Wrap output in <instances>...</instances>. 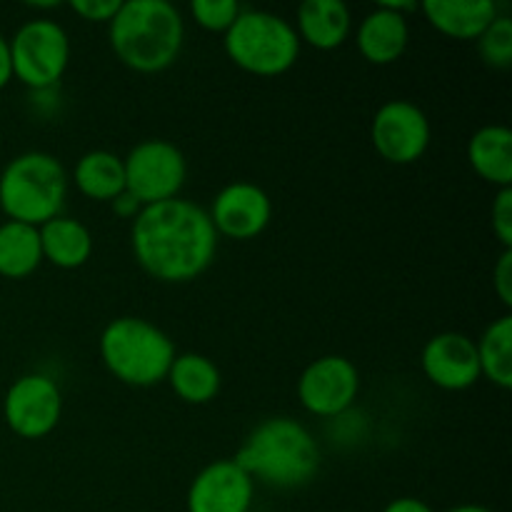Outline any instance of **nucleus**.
I'll list each match as a JSON object with an SVG mask.
<instances>
[{
	"label": "nucleus",
	"instance_id": "obj_1",
	"mask_svg": "<svg viewBox=\"0 0 512 512\" xmlns=\"http://www.w3.org/2000/svg\"><path fill=\"white\" fill-rule=\"evenodd\" d=\"M130 245L140 268L163 283H190L213 265L218 233L208 210L173 198L143 205L130 225Z\"/></svg>",
	"mask_w": 512,
	"mask_h": 512
},
{
	"label": "nucleus",
	"instance_id": "obj_2",
	"mask_svg": "<svg viewBox=\"0 0 512 512\" xmlns=\"http://www.w3.org/2000/svg\"><path fill=\"white\" fill-rule=\"evenodd\" d=\"M233 460L253 483L258 480L268 488L295 490L318 475L320 448L303 423L280 415L253 428Z\"/></svg>",
	"mask_w": 512,
	"mask_h": 512
},
{
	"label": "nucleus",
	"instance_id": "obj_3",
	"mask_svg": "<svg viewBox=\"0 0 512 512\" xmlns=\"http://www.w3.org/2000/svg\"><path fill=\"white\" fill-rule=\"evenodd\" d=\"M110 48L135 73H160L178 60L185 40L180 10L168 0L120 3L108 23Z\"/></svg>",
	"mask_w": 512,
	"mask_h": 512
},
{
	"label": "nucleus",
	"instance_id": "obj_4",
	"mask_svg": "<svg viewBox=\"0 0 512 512\" xmlns=\"http://www.w3.org/2000/svg\"><path fill=\"white\" fill-rule=\"evenodd\" d=\"M68 173L55 155L23 153L0 173V208L15 223L40 228L63 213Z\"/></svg>",
	"mask_w": 512,
	"mask_h": 512
},
{
	"label": "nucleus",
	"instance_id": "obj_5",
	"mask_svg": "<svg viewBox=\"0 0 512 512\" xmlns=\"http://www.w3.org/2000/svg\"><path fill=\"white\" fill-rule=\"evenodd\" d=\"M175 345L158 325L143 318H118L100 335L103 365L125 385L153 388L168 378Z\"/></svg>",
	"mask_w": 512,
	"mask_h": 512
},
{
	"label": "nucleus",
	"instance_id": "obj_6",
	"mask_svg": "<svg viewBox=\"0 0 512 512\" xmlns=\"http://www.w3.org/2000/svg\"><path fill=\"white\" fill-rule=\"evenodd\" d=\"M223 45L240 70L260 78L288 73L300 55L293 23L268 10H240L238 20L223 35Z\"/></svg>",
	"mask_w": 512,
	"mask_h": 512
},
{
	"label": "nucleus",
	"instance_id": "obj_7",
	"mask_svg": "<svg viewBox=\"0 0 512 512\" xmlns=\"http://www.w3.org/2000/svg\"><path fill=\"white\" fill-rule=\"evenodd\" d=\"M10 58L13 78L28 85L33 93L53 90L68 70L70 38L55 20H28L10 40Z\"/></svg>",
	"mask_w": 512,
	"mask_h": 512
},
{
	"label": "nucleus",
	"instance_id": "obj_8",
	"mask_svg": "<svg viewBox=\"0 0 512 512\" xmlns=\"http://www.w3.org/2000/svg\"><path fill=\"white\" fill-rule=\"evenodd\" d=\"M125 190L140 205L165 203L178 198L188 178L185 155L168 140H143L123 158Z\"/></svg>",
	"mask_w": 512,
	"mask_h": 512
},
{
	"label": "nucleus",
	"instance_id": "obj_9",
	"mask_svg": "<svg viewBox=\"0 0 512 512\" xmlns=\"http://www.w3.org/2000/svg\"><path fill=\"white\" fill-rule=\"evenodd\" d=\"M63 415V395L48 375L30 373L15 380L3 400L8 428L23 440H40L53 433Z\"/></svg>",
	"mask_w": 512,
	"mask_h": 512
},
{
	"label": "nucleus",
	"instance_id": "obj_10",
	"mask_svg": "<svg viewBox=\"0 0 512 512\" xmlns=\"http://www.w3.org/2000/svg\"><path fill=\"white\" fill-rule=\"evenodd\" d=\"M370 138L383 160L393 165H413L430 145V120L410 100H390L375 113Z\"/></svg>",
	"mask_w": 512,
	"mask_h": 512
},
{
	"label": "nucleus",
	"instance_id": "obj_11",
	"mask_svg": "<svg viewBox=\"0 0 512 512\" xmlns=\"http://www.w3.org/2000/svg\"><path fill=\"white\" fill-rule=\"evenodd\" d=\"M360 390V375L353 360L343 355H323L303 370L298 398L308 413L318 418H338L353 408Z\"/></svg>",
	"mask_w": 512,
	"mask_h": 512
},
{
	"label": "nucleus",
	"instance_id": "obj_12",
	"mask_svg": "<svg viewBox=\"0 0 512 512\" xmlns=\"http://www.w3.org/2000/svg\"><path fill=\"white\" fill-rule=\"evenodd\" d=\"M215 233L233 240H253L273 220V200L255 183H230L215 195L210 208Z\"/></svg>",
	"mask_w": 512,
	"mask_h": 512
},
{
	"label": "nucleus",
	"instance_id": "obj_13",
	"mask_svg": "<svg viewBox=\"0 0 512 512\" xmlns=\"http://www.w3.org/2000/svg\"><path fill=\"white\" fill-rule=\"evenodd\" d=\"M255 483L235 460L205 465L188 488V512H250Z\"/></svg>",
	"mask_w": 512,
	"mask_h": 512
},
{
	"label": "nucleus",
	"instance_id": "obj_14",
	"mask_svg": "<svg viewBox=\"0 0 512 512\" xmlns=\"http://www.w3.org/2000/svg\"><path fill=\"white\" fill-rule=\"evenodd\" d=\"M423 373L443 390H468L480 380V360L475 340L463 333H440L423 348Z\"/></svg>",
	"mask_w": 512,
	"mask_h": 512
},
{
	"label": "nucleus",
	"instance_id": "obj_15",
	"mask_svg": "<svg viewBox=\"0 0 512 512\" xmlns=\"http://www.w3.org/2000/svg\"><path fill=\"white\" fill-rule=\"evenodd\" d=\"M410 25L408 18L395 10L385 8L383 3L370 10L358 25L355 43L360 55L373 65H390L408 50Z\"/></svg>",
	"mask_w": 512,
	"mask_h": 512
},
{
	"label": "nucleus",
	"instance_id": "obj_16",
	"mask_svg": "<svg viewBox=\"0 0 512 512\" xmlns=\"http://www.w3.org/2000/svg\"><path fill=\"white\" fill-rule=\"evenodd\" d=\"M420 10L438 33L455 40H478L500 15L493 0H425Z\"/></svg>",
	"mask_w": 512,
	"mask_h": 512
},
{
	"label": "nucleus",
	"instance_id": "obj_17",
	"mask_svg": "<svg viewBox=\"0 0 512 512\" xmlns=\"http://www.w3.org/2000/svg\"><path fill=\"white\" fill-rule=\"evenodd\" d=\"M293 28L300 43H308L315 50H335L350 38L353 18L348 5L340 0H305Z\"/></svg>",
	"mask_w": 512,
	"mask_h": 512
},
{
	"label": "nucleus",
	"instance_id": "obj_18",
	"mask_svg": "<svg viewBox=\"0 0 512 512\" xmlns=\"http://www.w3.org/2000/svg\"><path fill=\"white\" fill-rule=\"evenodd\" d=\"M38 230L43 260L53 263L55 268H83L93 255V235H90L88 225H83L80 220L58 215V218L40 225Z\"/></svg>",
	"mask_w": 512,
	"mask_h": 512
},
{
	"label": "nucleus",
	"instance_id": "obj_19",
	"mask_svg": "<svg viewBox=\"0 0 512 512\" xmlns=\"http://www.w3.org/2000/svg\"><path fill=\"white\" fill-rule=\"evenodd\" d=\"M468 160L495 188H512V133L505 125H485L470 138Z\"/></svg>",
	"mask_w": 512,
	"mask_h": 512
},
{
	"label": "nucleus",
	"instance_id": "obj_20",
	"mask_svg": "<svg viewBox=\"0 0 512 512\" xmlns=\"http://www.w3.org/2000/svg\"><path fill=\"white\" fill-rule=\"evenodd\" d=\"M183 403L205 405L220 393V370L210 358L200 353L175 355L165 378Z\"/></svg>",
	"mask_w": 512,
	"mask_h": 512
},
{
	"label": "nucleus",
	"instance_id": "obj_21",
	"mask_svg": "<svg viewBox=\"0 0 512 512\" xmlns=\"http://www.w3.org/2000/svg\"><path fill=\"white\" fill-rule=\"evenodd\" d=\"M73 183L85 198L110 203L125 190L123 158L108 150H90L75 163Z\"/></svg>",
	"mask_w": 512,
	"mask_h": 512
},
{
	"label": "nucleus",
	"instance_id": "obj_22",
	"mask_svg": "<svg viewBox=\"0 0 512 512\" xmlns=\"http://www.w3.org/2000/svg\"><path fill=\"white\" fill-rule=\"evenodd\" d=\"M43 263L40 230L33 225L5 220L0 225V275L23 280L33 275Z\"/></svg>",
	"mask_w": 512,
	"mask_h": 512
},
{
	"label": "nucleus",
	"instance_id": "obj_23",
	"mask_svg": "<svg viewBox=\"0 0 512 512\" xmlns=\"http://www.w3.org/2000/svg\"><path fill=\"white\" fill-rule=\"evenodd\" d=\"M475 348H478L480 373L493 380L498 388H512V315L493 320Z\"/></svg>",
	"mask_w": 512,
	"mask_h": 512
},
{
	"label": "nucleus",
	"instance_id": "obj_24",
	"mask_svg": "<svg viewBox=\"0 0 512 512\" xmlns=\"http://www.w3.org/2000/svg\"><path fill=\"white\" fill-rule=\"evenodd\" d=\"M478 53L488 68L508 70L512 65V18L500 13L478 38Z\"/></svg>",
	"mask_w": 512,
	"mask_h": 512
},
{
	"label": "nucleus",
	"instance_id": "obj_25",
	"mask_svg": "<svg viewBox=\"0 0 512 512\" xmlns=\"http://www.w3.org/2000/svg\"><path fill=\"white\" fill-rule=\"evenodd\" d=\"M240 3L235 0H193L190 3V13H193L195 23L200 28L210 30V33H228L230 25L238 20Z\"/></svg>",
	"mask_w": 512,
	"mask_h": 512
},
{
	"label": "nucleus",
	"instance_id": "obj_26",
	"mask_svg": "<svg viewBox=\"0 0 512 512\" xmlns=\"http://www.w3.org/2000/svg\"><path fill=\"white\" fill-rule=\"evenodd\" d=\"M493 233L503 243V250H512V188H500L493 200Z\"/></svg>",
	"mask_w": 512,
	"mask_h": 512
},
{
	"label": "nucleus",
	"instance_id": "obj_27",
	"mask_svg": "<svg viewBox=\"0 0 512 512\" xmlns=\"http://www.w3.org/2000/svg\"><path fill=\"white\" fill-rule=\"evenodd\" d=\"M118 8L120 0H73L70 3V10L90 23H110Z\"/></svg>",
	"mask_w": 512,
	"mask_h": 512
},
{
	"label": "nucleus",
	"instance_id": "obj_28",
	"mask_svg": "<svg viewBox=\"0 0 512 512\" xmlns=\"http://www.w3.org/2000/svg\"><path fill=\"white\" fill-rule=\"evenodd\" d=\"M493 285L498 298L503 300L505 308L512 305V250H503L498 258V265L493 270Z\"/></svg>",
	"mask_w": 512,
	"mask_h": 512
},
{
	"label": "nucleus",
	"instance_id": "obj_29",
	"mask_svg": "<svg viewBox=\"0 0 512 512\" xmlns=\"http://www.w3.org/2000/svg\"><path fill=\"white\" fill-rule=\"evenodd\" d=\"M110 205H113V213L118 215V218L130 220V223H133V220L138 218L140 210H143V205H140L138 200H135L133 195L128 193V190H123V193H120L118 198L110 200Z\"/></svg>",
	"mask_w": 512,
	"mask_h": 512
},
{
	"label": "nucleus",
	"instance_id": "obj_30",
	"mask_svg": "<svg viewBox=\"0 0 512 512\" xmlns=\"http://www.w3.org/2000/svg\"><path fill=\"white\" fill-rule=\"evenodd\" d=\"M13 80V58H10V40L0 35V90Z\"/></svg>",
	"mask_w": 512,
	"mask_h": 512
},
{
	"label": "nucleus",
	"instance_id": "obj_31",
	"mask_svg": "<svg viewBox=\"0 0 512 512\" xmlns=\"http://www.w3.org/2000/svg\"><path fill=\"white\" fill-rule=\"evenodd\" d=\"M383 512H435L425 500L418 498H398L390 505H385Z\"/></svg>",
	"mask_w": 512,
	"mask_h": 512
},
{
	"label": "nucleus",
	"instance_id": "obj_32",
	"mask_svg": "<svg viewBox=\"0 0 512 512\" xmlns=\"http://www.w3.org/2000/svg\"><path fill=\"white\" fill-rule=\"evenodd\" d=\"M448 512H493V510L483 508V505H458V508H453Z\"/></svg>",
	"mask_w": 512,
	"mask_h": 512
}]
</instances>
